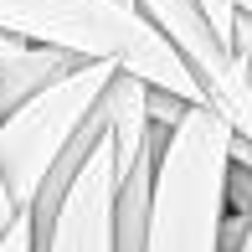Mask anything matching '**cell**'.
Instances as JSON below:
<instances>
[{"mask_svg": "<svg viewBox=\"0 0 252 252\" xmlns=\"http://www.w3.org/2000/svg\"><path fill=\"white\" fill-rule=\"evenodd\" d=\"M0 31L21 41L67 47L77 57H113L119 67L139 72L144 83L180 93L186 103H206L201 83L170 47V36L144 10L119 5V0H0Z\"/></svg>", "mask_w": 252, "mask_h": 252, "instance_id": "cell-1", "label": "cell"}, {"mask_svg": "<svg viewBox=\"0 0 252 252\" xmlns=\"http://www.w3.org/2000/svg\"><path fill=\"white\" fill-rule=\"evenodd\" d=\"M21 216V206H16V196H10V180H5V170H0V237H5V226Z\"/></svg>", "mask_w": 252, "mask_h": 252, "instance_id": "cell-8", "label": "cell"}, {"mask_svg": "<svg viewBox=\"0 0 252 252\" xmlns=\"http://www.w3.org/2000/svg\"><path fill=\"white\" fill-rule=\"evenodd\" d=\"M113 190H119V165H113V139H108V124H103L93 150L77 165L72 186H67L62 206H57L47 237L31 247L36 252H119V242H113Z\"/></svg>", "mask_w": 252, "mask_h": 252, "instance_id": "cell-4", "label": "cell"}, {"mask_svg": "<svg viewBox=\"0 0 252 252\" xmlns=\"http://www.w3.org/2000/svg\"><path fill=\"white\" fill-rule=\"evenodd\" d=\"M221 252H252V216H247V226H242V237H237L232 247H221Z\"/></svg>", "mask_w": 252, "mask_h": 252, "instance_id": "cell-9", "label": "cell"}, {"mask_svg": "<svg viewBox=\"0 0 252 252\" xmlns=\"http://www.w3.org/2000/svg\"><path fill=\"white\" fill-rule=\"evenodd\" d=\"M113 72H119L113 57H83L67 77H57L26 103H16L10 113H0V170H5L21 211L41 190L47 170L67 155V144L83 134V124L93 119Z\"/></svg>", "mask_w": 252, "mask_h": 252, "instance_id": "cell-3", "label": "cell"}, {"mask_svg": "<svg viewBox=\"0 0 252 252\" xmlns=\"http://www.w3.org/2000/svg\"><path fill=\"white\" fill-rule=\"evenodd\" d=\"M237 10H242V16H252V0H237Z\"/></svg>", "mask_w": 252, "mask_h": 252, "instance_id": "cell-10", "label": "cell"}, {"mask_svg": "<svg viewBox=\"0 0 252 252\" xmlns=\"http://www.w3.org/2000/svg\"><path fill=\"white\" fill-rule=\"evenodd\" d=\"M77 62H83L77 52L47 47V41H16L10 52H0V113H10L16 103H26L57 77H67Z\"/></svg>", "mask_w": 252, "mask_h": 252, "instance_id": "cell-5", "label": "cell"}, {"mask_svg": "<svg viewBox=\"0 0 252 252\" xmlns=\"http://www.w3.org/2000/svg\"><path fill=\"white\" fill-rule=\"evenodd\" d=\"M232 134L237 129L211 103H190L186 119L170 129V144L155 170L144 252H221Z\"/></svg>", "mask_w": 252, "mask_h": 252, "instance_id": "cell-2", "label": "cell"}, {"mask_svg": "<svg viewBox=\"0 0 252 252\" xmlns=\"http://www.w3.org/2000/svg\"><path fill=\"white\" fill-rule=\"evenodd\" d=\"M206 10H211V21L221 26V36L232 41V31H237V0H206Z\"/></svg>", "mask_w": 252, "mask_h": 252, "instance_id": "cell-7", "label": "cell"}, {"mask_svg": "<svg viewBox=\"0 0 252 252\" xmlns=\"http://www.w3.org/2000/svg\"><path fill=\"white\" fill-rule=\"evenodd\" d=\"M119 5H134V10H139V0H119Z\"/></svg>", "mask_w": 252, "mask_h": 252, "instance_id": "cell-11", "label": "cell"}, {"mask_svg": "<svg viewBox=\"0 0 252 252\" xmlns=\"http://www.w3.org/2000/svg\"><path fill=\"white\" fill-rule=\"evenodd\" d=\"M0 252H36V247H31V216H26V211H21L16 221L5 226V237H0Z\"/></svg>", "mask_w": 252, "mask_h": 252, "instance_id": "cell-6", "label": "cell"}]
</instances>
